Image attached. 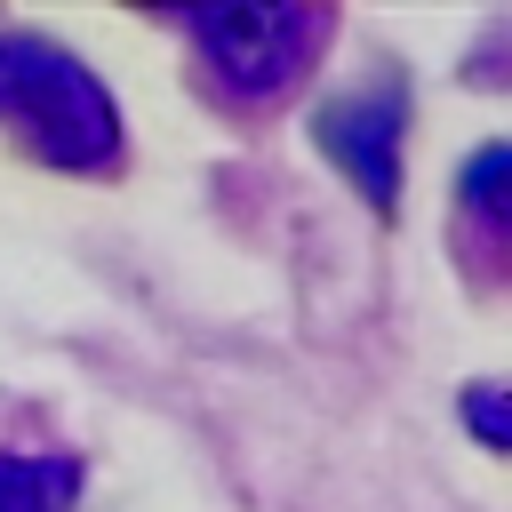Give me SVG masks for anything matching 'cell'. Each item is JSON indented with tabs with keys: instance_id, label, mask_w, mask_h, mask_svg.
I'll return each mask as SVG.
<instances>
[{
	"instance_id": "cell-6",
	"label": "cell",
	"mask_w": 512,
	"mask_h": 512,
	"mask_svg": "<svg viewBox=\"0 0 512 512\" xmlns=\"http://www.w3.org/2000/svg\"><path fill=\"white\" fill-rule=\"evenodd\" d=\"M464 424L480 432V448H504V392H496V384H480V392L464 400Z\"/></svg>"
},
{
	"instance_id": "cell-2",
	"label": "cell",
	"mask_w": 512,
	"mask_h": 512,
	"mask_svg": "<svg viewBox=\"0 0 512 512\" xmlns=\"http://www.w3.org/2000/svg\"><path fill=\"white\" fill-rule=\"evenodd\" d=\"M336 16L328 8H272V0H248V8H192V40L216 72L224 96L240 104H272L280 88L304 80V64L328 48Z\"/></svg>"
},
{
	"instance_id": "cell-4",
	"label": "cell",
	"mask_w": 512,
	"mask_h": 512,
	"mask_svg": "<svg viewBox=\"0 0 512 512\" xmlns=\"http://www.w3.org/2000/svg\"><path fill=\"white\" fill-rule=\"evenodd\" d=\"M72 496H80V464L64 448L0 456V512H72Z\"/></svg>"
},
{
	"instance_id": "cell-5",
	"label": "cell",
	"mask_w": 512,
	"mask_h": 512,
	"mask_svg": "<svg viewBox=\"0 0 512 512\" xmlns=\"http://www.w3.org/2000/svg\"><path fill=\"white\" fill-rule=\"evenodd\" d=\"M504 176H512V152L504 144H480L472 152V168H464V216L496 240V224H504Z\"/></svg>"
},
{
	"instance_id": "cell-3",
	"label": "cell",
	"mask_w": 512,
	"mask_h": 512,
	"mask_svg": "<svg viewBox=\"0 0 512 512\" xmlns=\"http://www.w3.org/2000/svg\"><path fill=\"white\" fill-rule=\"evenodd\" d=\"M400 136H408V96L400 80H376V88H352V96H328L312 112V144L360 184L368 208L392 216L400 200Z\"/></svg>"
},
{
	"instance_id": "cell-1",
	"label": "cell",
	"mask_w": 512,
	"mask_h": 512,
	"mask_svg": "<svg viewBox=\"0 0 512 512\" xmlns=\"http://www.w3.org/2000/svg\"><path fill=\"white\" fill-rule=\"evenodd\" d=\"M0 120H16L56 168H112L120 160V112L104 80L32 32H0Z\"/></svg>"
}]
</instances>
